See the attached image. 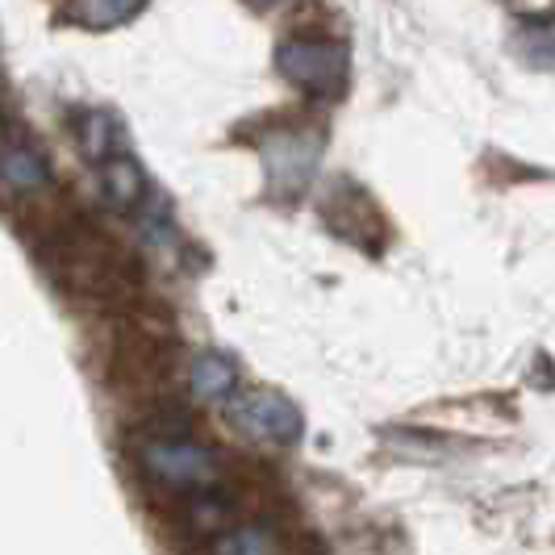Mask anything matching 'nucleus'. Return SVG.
<instances>
[{"label":"nucleus","instance_id":"6","mask_svg":"<svg viewBox=\"0 0 555 555\" xmlns=\"http://www.w3.org/2000/svg\"><path fill=\"white\" fill-rule=\"evenodd\" d=\"M47 159L26 146V142H9L4 146V184L13 189V193H34V189H42L47 184Z\"/></svg>","mask_w":555,"mask_h":555},{"label":"nucleus","instance_id":"2","mask_svg":"<svg viewBox=\"0 0 555 555\" xmlns=\"http://www.w3.org/2000/svg\"><path fill=\"white\" fill-rule=\"evenodd\" d=\"M139 464L151 480H159L167 489H209L218 480V460L205 447L189 439H151L139 447Z\"/></svg>","mask_w":555,"mask_h":555},{"label":"nucleus","instance_id":"3","mask_svg":"<svg viewBox=\"0 0 555 555\" xmlns=\"http://www.w3.org/2000/svg\"><path fill=\"white\" fill-rule=\"evenodd\" d=\"M230 417H234L238 430H247L250 439H263V443H280V447L297 443L301 430H306L301 410L276 389H255L247 397H238Z\"/></svg>","mask_w":555,"mask_h":555},{"label":"nucleus","instance_id":"4","mask_svg":"<svg viewBox=\"0 0 555 555\" xmlns=\"http://www.w3.org/2000/svg\"><path fill=\"white\" fill-rule=\"evenodd\" d=\"M318 151H322V142L306 139V134H284L263 151L268 155V176H272L280 193H297L306 184L313 167H318Z\"/></svg>","mask_w":555,"mask_h":555},{"label":"nucleus","instance_id":"11","mask_svg":"<svg viewBox=\"0 0 555 555\" xmlns=\"http://www.w3.org/2000/svg\"><path fill=\"white\" fill-rule=\"evenodd\" d=\"M80 142H83V151H88V159H92V164H105V155H109V121H105L101 113L83 117Z\"/></svg>","mask_w":555,"mask_h":555},{"label":"nucleus","instance_id":"10","mask_svg":"<svg viewBox=\"0 0 555 555\" xmlns=\"http://www.w3.org/2000/svg\"><path fill=\"white\" fill-rule=\"evenodd\" d=\"M518 47H522V55L530 63H539V67H555V17L552 22H530L522 29V38H518Z\"/></svg>","mask_w":555,"mask_h":555},{"label":"nucleus","instance_id":"1","mask_svg":"<svg viewBox=\"0 0 555 555\" xmlns=\"http://www.w3.org/2000/svg\"><path fill=\"white\" fill-rule=\"evenodd\" d=\"M280 76L297 88H306L313 96H338V88L347 83V51L322 42V38H288L276 51Z\"/></svg>","mask_w":555,"mask_h":555},{"label":"nucleus","instance_id":"12","mask_svg":"<svg viewBox=\"0 0 555 555\" xmlns=\"http://www.w3.org/2000/svg\"><path fill=\"white\" fill-rule=\"evenodd\" d=\"M250 4H259V9H276V4H284V0H250Z\"/></svg>","mask_w":555,"mask_h":555},{"label":"nucleus","instance_id":"7","mask_svg":"<svg viewBox=\"0 0 555 555\" xmlns=\"http://www.w3.org/2000/svg\"><path fill=\"white\" fill-rule=\"evenodd\" d=\"M146 0H76L67 9V17L83 29H113L121 22H130L139 13Z\"/></svg>","mask_w":555,"mask_h":555},{"label":"nucleus","instance_id":"9","mask_svg":"<svg viewBox=\"0 0 555 555\" xmlns=\"http://www.w3.org/2000/svg\"><path fill=\"white\" fill-rule=\"evenodd\" d=\"M214 552H234V555H263V552H276L280 547V539H272L263 527H238V530H230V534H222V539H214L209 543Z\"/></svg>","mask_w":555,"mask_h":555},{"label":"nucleus","instance_id":"8","mask_svg":"<svg viewBox=\"0 0 555 555\" xmlns=\"http://www.w3.org/2000/svg\"><path fill=\"white\" fill-rule=\"evenodd\" d=\"M101 184H105L113 205L130 209L142 196V171L134 167V159H105L101 164Z\"/></svg>","mask_w":555,"mask_h":555},{"label":"nucleus","instance_id":"5","mask_svg":"<svg viewBox=\"0 0 555 555\" xmlns=\"http://www.w3.org/2000/svg\"><path fill=\"white\" fill-rule=\"evenodd\" d=\"M189 385L201 401H225L234 385H238V372H234V363L218 356V351H205V356H196L193 367H189Z\"/></svg>","mask_w":555,"mask_h":555}]
</instances>
